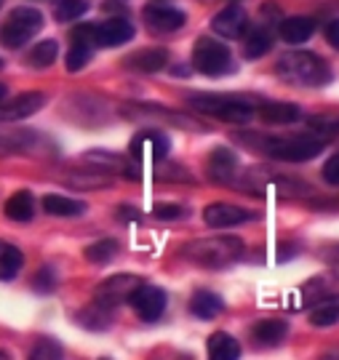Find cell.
Masks as SVG:
<instances>
[{"mask_svg": "<svg viewBox=\"0 0 339 360\" xmlns=\"http://www.w3.org/2000/svg\"><path fill=\"white\" fill-rule=\"evenodd\" d=\"M257 112H260V117L264 123H278V126H286V123L300 120V107L288 102H264Z\"/></svg>", "mask_w": 339, "mask_h": 360, "instance_id": "cell-21", "label": "cell"}, {"mask_svg": "<svg viewBox=\"0 0 339 360\" xmlns=\"http://www.w3.org/2000/svg\"><path fill=\"white\" fill-rule=\"evenodd\" d=\"M254 214L248 208L233 206V203H211L203 211V221L209 227H217V230H224V227H238L243 221H251Z\"/></svg>", "mask_w": 339, "mask_h": 360, "instance_id": "cell-11", "label": "cell"}, {"mask_svg": "<svg viewBox=\"0 0 339 360\" xmlns=\"http://www.w3.org/2000/svg\"><path fill=\"white\" fill-rule=\"evenodd\" d=\"M22 264H25L22 251L16 245L0 240V281H13L22 270Z\"/></svg>", "mask_w": 339, "mask_h": 360, "instance_id": "cell-25", "label": "cell"}, {"mask_svg": "<svg viewBox=\"0 0 339 360\" xmlns=\"http://www.w3.org/2000/svg\"><path fill=\"white\" fill-rule=\"evenodd\" d=\"M80 323L86 326V328H107L110 326V307L102 304V302H94L91 307L86 309L83 315H80Z\"/></svg>", "mask_w": 339, "mask_h": 360, "instance_id": "cell-32", "label": "cell"}, {"mask_svg": "<svg viewBox=\"0 0 339 360\" xmlns=\"http://www.w3.org/2000/svg\"><path fill=\"white\" fill-rule=\"evenodd\" d=\"M65 355V349L59 347L53 339H40L38 345H35V349H32V358L35 360H46V358H62Z\"/></svg>", "mask_w": 339, "mask_h": 360, "instance_id": "cell-35", "label": "cell"}, {"mask_svg": "<svg viewBox=\"0 0 339 360\" xmlns=\"http://www.w3.org/2000/svg\"><path fill=\"white\" fill-rule=\"evenodd\" d=\"M123 65L129 70H136V72H158L169 65V53L163 49H142V51L126 56Z\"/></svg>", "mask_w": 339, "mask_h": 360, "instance_id": "cell-17", "label": "cell"}, {"mask_svg": "<svg viewBox=\"0 0 339 360\" xmlns=\"http://www.w3.org/2000/svg\"><path fill=\"white\" fill-rule=\"evenodd\" d=\"M193 67L209 77L227 75V72L235 70L230 49L224 43H217V40L211 38H200L196 43V49H193Z\"/></svg>", "mask_w": 339, "mask_h": 360, "instance_id": "cell-6", "label": "cell"}, {"mask_svg": "<svg viewBox=\"0 0 339 360\" xmlns=\"http://www.w3.org/2000/svg\"><path fill=\"white\" fill-rule=\"evenodd\" d=\"M134 38V25L126 19H107L94 27V43L102 49H117Z\"/></svg>", "mask_w": 339, "mask_h": 360, "instance_id": "cell-14", "label": "cell"}, {"mask_svg": "<svg viewBox=\"0 0 339 360\" xmlns=\"http://www.w3.org/2000/svg\"><path fill=\"white\" fill-rule=\"evenodd\" d=\"M86 11H89V3L86 0H56V6H53L56 22H75Z\"/></svg>", "mask_w": 339, "mask_h": 360, "instance_id": "cell-31", "label": "cell"}, {"mask_svg": "<svg viewBox=\"0 0 339 360\" xmlns=\"http://www.w3.org/2000/svg\"><path fill=\"white\" fill-rule=\"evenodd\" d=\"M43 211L51 217H80L86 211V203L65 198V195H46L43 198Z\"/></svg>", "mask_w": 339, "mask_h": 360, "instance_id": "cell-22", "label": "cell"}, {"mask_svg": "<svg viewBox=\"0 0 339 360\" xmlns=\"http://www.w3.org/2000/svg\"><path fill=\"white\" fill-rule=\"evenodd\" d=\"M222 309H224L222 296L214 294V291H196L193 299H190V312H193L196 318H200V321L217 318Z\"/></svg>", "mask_w": 339, "mask_h": 360, "instance_id": "cell-20", "label": "cell"}, {"mask_svg": "<svg viewBox=\"0 0 339 360\" xmlns=\"http://www.w3.org/2000/svg\"><path fill=\"white\" fill-rule=\"evenodd\" d=\"M70 184L75 187H105V176H70Z\"/></svg>", "mask_w": 339, "mask_h": 360, "instance_id": "cell-38", "label": "cell"}, {"mask_svg": "<svg viewBox=\"0 0 339 360\" xmlns=\"http://www.w3.org/2000/svg\"><path fill=\"white\" fill-rule=\"evenodd\" d=\"M243 254V243L241 238H233V235H217V238H203V240H196L184 248V257L190 259L198 267H209V270H217V267H224Z\"/></svg>", "mask_w": 339, "mask_h": 360, "instance_id": "cell-3", "label": "cell"}, {"mask_svg": "<svg viewBox=\"0 0 339 360\" xmlns=\"http://www.w3.org/2000/svg\"><path fill=\"white\" fill-rule=\"evenodd\" d=\"M3 99H6V86L0 83V102H3Z\"/></svg>", "mask_w": 339, "mask_h": 360, "instance_id": "cell-41", "label": "cell"}, {"mask_svg": "<svg viewBox=\"0 0 339 360\" xmlns=\"http://www.w3.org/2000/svg\"><path fill=\"white\" fill-rule=\"evenodd\" d=\"M288 334V326L286 321H275V318H264L260 321L254 328H251V339L262 345V347H275V345H281Z\"/></svg>", "mask_w": 339, "mask_h": 360, "instance_id": "cell-18", "label": "cell"}, {"mask_svg": "<svg viewBox=\"0 0 339 360\" xmlns=\"http://www.w3.org/2000/svg\"><path fill=\"white\" fill-rule=\"evenodd\" d=\"M129 304L142 321H158L163 315V309H166V294L155 285H139L129 296Z\"/></svg>", "mask_w": 339, "mask_h": 360, "instance_id": "cell-8", "label": "cell"}, {"mask_svg": "<svg viewBox=\"0 0 339 360\" xmlns=\"http://www.w3.org/2000/svg\"><path fill=\"white\" fill-rule=\"evenodd\" d=\"M40 30H43V13L38 8H13L8 13V19L3 22L0 27V43L6 46V49H22L25 43L38 35Z\"/></svg>", "mask_w": 339, "mask_h": 360, "instance_id": "cell-5", "label": "cell"}, {"mask_svg": "<svg viewBox=\"0 0 339 360\" xmlns=\"http://www.w3.org/2000/svg\"><path fill=\"white\" fill-rule=\"evenodd\" d=\"M32 214H35V203H32V195L27 190H19L6 200V217L11 221H30Z\"/></svg>", "mask_w": 339, "mask_h": 360, "instance_id": "cell-24", "label": "cell"}, {"mask_svg": "<svg viewBox=\"0 0 339 360\" xmlns=\"http://www.w3.org/2000/svg\"><path fill=\"white\" fill-rule=\"evenodd\" d=\"M142 285L136 275H113L105 283L96 288V302H102L107 307H113L117 302H129V296Z\"/></svg>", "mask_w": 339, "mask_h": 360, "instance_id": "cell-9", "label": "cell"}, {"mask_svg": "<svg viewBox=\"0 0 339 360\" xmlns=\"http://www.w3.org/2000/svg\"><path fill=\"white\" fill-rule=\"evenodd\" d=\"M278 77L288 86H302V89H321L331 80L328 65L310 51H288L278 59L275 65Z\"/></svg>", "mask_w": 339, "mask_h": 360, "instance_id": "cell-2", "label": "cell"}, {"mask_svg": "<svg viewBox=\"0 0 339 360\" xmlns=\"http://www.w3.org/2000/svg\"><path fill=\"white\" fill-rule=\"evenodd\" d=\"M187 104L196 110V112H203V115H211L217 120H224V123H246L254 117V107L246 102V99H238V96H224V94H196L190 96Z\"/></svg>", "mask_w": 339, "mask_h": 360, "instance_id": "cell-4", "label": "cell"}, {"mask_svg": "<svg viewBox=\"0 0 339 360\" xmlns=\"http://www.w3.org/2000/svg\"><path fill=\"white\" fill-rule=\"evenodd\" d=\"M0 6H3V0H0Z\"/></svg>", "mask_w": 339, "mask_h": 360, "instance_id": "cell-42", "label": "cell"}, {"mask_svg": "<svg viewBox=\"0 0 339 360\" xmlns=\"http://www.w3.org/2000/svg\"><path fill=\"white\" fill-rule=\"evenodd\" d=\"M211 358L217 360H233L241 355V347H238V342H235L230 334H224V331H217V334L209 336V345H206Z\"/></svg>", "mask_w": 339, "mask_h": 360, "instance_id": "cell-26", "label": "cell"}, {"mask_svg": "<svg viewBox=\"0 0 339 360\" xmlns=\"http://www.w3.org/2000/svg\"><path fill=\"white\" fill-rule=\"evenodd\" d=\"M281 38L286 40V43H305V40L313 38L315 32V22L310 16H291V19H283L281 22Z\"/></svg>", "mask_w": 339, "mask_h": 360, "instance_id": "cell-19", "label": "cell"}, {"mask_svg": "<svg viewBox=\"0 0 339 360\" xmlns=\"http://www.w3.org/2000/svg\"><path fill=\"white\" fill-rule=\"evenodd\" d=\"M307 136H313V139L326 144L328 139L339 136V117H331V115L310 117V123H307Z\"/></svg>", "mask_w": 339, "mask_h": 360, "instance_id": "cell-27", "label": "cell"}, {"mask_svg": "<svg viewBox=\"0 0 339 360\" xmlns=\"http://www.w3.org/2000/svg\"><path fill=\"white\" fill-rule=\"evenodd\" d=\"M211 30L227 40L243 38V32L248 30V13L241 6H227L211 19Z\"/></svg>", "mask_w": 339, "mask_h": 360, "instance_id": "cell-12", "label": "cell"}, {"mask_svg": "<svg viewBox=\"0 0 339 360\" xmlns=\"http://www.w3.org/2000/svg\"><path fill=\"white\" fill-rule=\"evenodd\" d=\"M144 22H147V27H150L153 32L166 35V32H177V30H182L184 22H187V16H184L179 8L153 3V6H147V8H144Z\"/></svg>", "mask_w": 339, "mask_h": 360, "instance_id": "cell-10", "label": "cell"}, {"mask_svg": "<svg viewBox=\"0 0 339 360\" xmlns=\"http://www.w3.org/2000/svg\"><path fill=\"white\" fill-rule=\"evenodd\" d=\"M89 62H91V46L72 40V49L67 51V70H70V72H78V70H83Z\"/></svg>", "mask_w": 339, "mask_h": 360, "instance_id": "cell-33", "label": "cell"}, {"mask_svg": "<svg viewBox=\"0 0 339 360\" xmlns=\"http://www.w3.org/2000/svg\"><path fill=\"white\" fill-rule=\"evenodd\" d=\"M0 67H3V62H0Z\"/></svg>", "mask_w": 339, "mask_h": 360, "instance_id": "cell-43", "label": "cell"}, {"mask_svg": "<svg viewBox=\"0 0 339 360\" xmlns=\"http://www.w3.org/2000/svg\"><path fill=\"white\" fill-rule=\"evenodd\" d=\"M131 150H134L136 155L150 153L153 160H160V158H166V153H169V139H166V134H160V131L147 129V131H142V134H136V136H134Z\"/></svg>", "mask_w": 339, "mask_h": 360, "instance_id": "cell-16", "label": "cell"}, {"mask_svg": "<svg viewBox=\"0 0 339 360\" xmlns=\"http://www.w3.org/2000/svg\"><path fill=\"white\" fill-rule=\"evenodd\" d=\"M310 323H313V326H318V328L337 326V323H339V302H337V299H331V302H321V304L310 312Z\"/></svg>", "mask_w": 339, "mask_h": 360, "instance_id": "cell-30", "label": "cell"}, {"mask_svg": "<svg viewBox=\"0 0 339 360\" xmlns=\"http://www.w3.org/2000/svg\"><path fill=\"white\" fill-rule=\"evenodd\" d=\"M326 38H328V43L339 51V19H334V22L326 27Z\"/></svg>", "mask_w": 339, "mask_h": 360, "instance_id": "cell-39", "label": "cell"}, {"mask_svg": "<svg viewBox=\"0 0 339 360\" xmlns=\"http://www.w3.org/2000/svg\"><path fill=\"white\" fill-rule=\"evenodd\" d=\"M331 299H339V275L331 272V275H318L313 281L300 288V302L297 307H307V304H321V302H331Z\"/></svg>", "mask_w": 339, "mask_h": 360, "instance_id": "cell-7", "label": "cell"}, {"mask_svg": "<svg viewBox=\"0 0 339 360\" xmlns=\"http://www.w3.org/2000/svg\"><path fill=\"white\" fill-rule=\"evenodd\" d=\"M43 104H46V94H38V91L22 94L11 102H0V123H13V120L35 115Z\"/></svg>", "mask_w": 339, "mask_h": 360, "instance_id": "cell-13", "label": "cell"}, {"mask_svg": "<svg viewBox=\"0 0 339 360\" xmlns=\"http://www.w3.org/2000/svg\"><path fill=\"white\" fill-rule=\"evenodd\" d=\"M117 251H120V245L117 240H96L86 248V259L91 262V264H107V262H113L117 257Z\"/></svg>", "mask_w": 339, "mask_h": 360, "instance_id": "cell-29", "label": "cell"}, {"mask_svg": "<svg viewBox=\"0 0 339 360\" xmlns=\"http://www.w3.org/2000/svg\"><path fill=\"white\" fill-rule=\"evenodd\" d=\"M324 259L339 267V243H331L328 248H324Z\"/></svg>", "mask_w": 339, "mask_h": 360, "instance_id": "cell-40", "label": "cell"}, {"mask_svg": "<svg viewBox=\"0 0 339 360\" xmlns=\"http://www.w3.org/2000/svg\"><path fill=\"white\" fill-rule=\"evenodd\" d=\"M273 49V32L270 30H264V27H257V30H251L243 40V56L246 59H260L264 53Z\"/></svg>", "mask_w": 339, "mask_h": 360, "instance_id": "cell-23", "label": "cell"}, {"mask_svg": "<svg viewBox=\"0 0 339 360\" xmlns=\"http://www.w3.org/2000/svg\"><path fill=\"white\" fill-rule=\"evenodd\" d=\"M206 168H209V176L219 184H227V181L235 179V168H238V158H235L227 147H217L214 153L209 155L206 160Z\"/></svg>", "mask_w": 339, "mask_h": 360, "instance_id": "cell-15", "label": "cell"}, {"mask_svg": "<svg viewBox=\"0 0 339 360\" xmlns=\"http://www.w3.org/2000/svg\"><path fill=\"white\" fill-rule=\"evenodd\" d=\"M56 56H59V43L49 38V40H40L38 46L30 51L27 62H30V67L40 70V67H51L56 62Z\"/></svg>", "mask_w": 339, "mask_h": 360, "instance_id": "cell-28", "label": "cell"}, {"mask_svg": "<svg viewBox=\"0 0 339 360\" xmlns=\"http://www.w3.org/2000/svg\"><path fill=\"white\" fill-rule=\"evenodd\" d=\"M32 288L40 291V294H51L53 288H56V272L51 267H43V270L35 272V278H32Z\"/></svg>", "mask_w": 339, "mask_h": 360, "instance_id": "cell-34", "label": "cell"}, {"mask_svg": "<svg viewBox=\"0 0 339 360\" xmlns=\"http://www.w3.org/2000/svg\"><path fill=\"white\" fill-rule=\"evenodd\" d=\"M324 179H326L328 184L339 187V153L331 155L326 160V166H324Z\"/></svg>", "mask_w": 339, "mask_h": 360, "instance_id": "cell-36", "label": "cell"}, {"mask_svg": "<svg viewBox=\"0 0 339 360\" xmlns=\"http://www.w3.org/2000/svg\"><path fill=\"white\" fill-rule=\"evenodd\" d=\"M238 142L248 144L260 153L270 155L275 160H288V163H305L313 160L324 153V142H318L313 136L302 134V136H257V134H241Z\"/></svg>", "mask_w": 339, "mask_h": 360, "instance_id": "cell-1", "label": "cell"}, {"mask_svg": "<svg viewBox=\"0 0 339 360\" xmlns=\"http://www.w3.org/2000/svg\"><path fill=\"white\" fill-rule=\"evenodd\" d=\"M184 214H187L184 206H155V211H153V217L158 219H182Z\"/></svg>", "mask_w": 339, "mask_h": 360, "instance_id": "cell-37", "label": "cell"}]
</instances>
